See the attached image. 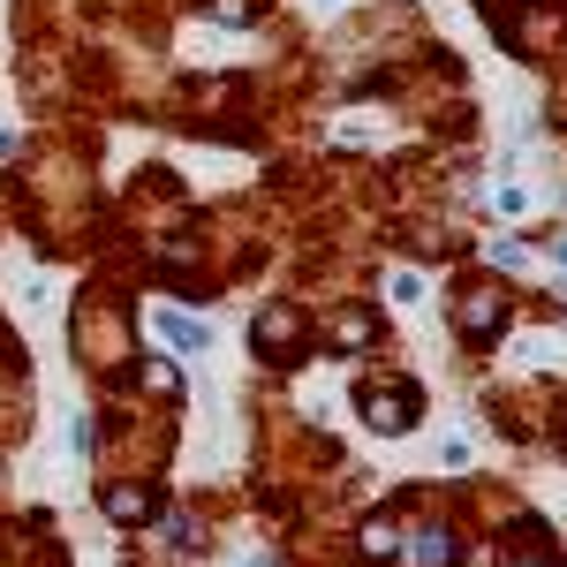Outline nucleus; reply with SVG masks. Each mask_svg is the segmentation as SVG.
I'll return each mask as SVG.
<instances>
[{
  "label": "nucleus",
  "mask_w": 567,
  "mask_h": 567,
  "mask_svg": "<svg viewBox=\"0 0 567 567\" xmlns=\"http://www.w3.org/2000/svg\"><path fill=\"white\" fill-rule=\"evenodd\" d=\"M363 545H371V553L386 560V553H393V523H371V529H363Z\"/></svg>",
  "instance_id": "39448f33"
},
{
  "label": "nucleus",
  "mask_w": 567,
  "mask_h": 567,
  "mask_svg": "<svg viewBox=\"0 0 567 567\" xmlns=\"http://www.w3.org/2000/svg\"><path fill=\"white\" fill-rule=\"evenodd\" d=\"M363 409L386 416V432H409V424H416V393H409V386H386V393L371 386V393H363Z\"/></svg>",
  "instance_id": "f03ea898"
},
{
  "label": "nucleus",
  "mask_w": 567,
  "mask_h": 567,
  "mask_svg": "<svg viewBox=\"0 0 567 567\" xmlns=\"http://www.w3.org/2000/svg\"><path fill=\"white\" fill-rule=\"evenodd\" d=\"M106 515H114V523H144V515H152V492H130V484H114V492H106Z\"/></svg>",
  "instance_id": "7ed1b4c3"
},
{
  "label": "nucleus",
  "mask_w": 567,
  "mask_h": 567,
  "mask_svg": "<svg viewBox=\"0 0 567 567\" xmlns=\"http://www.w3.org/2000/svg\"><path fill=\"white\" fill-rule=\"evenodd\" d=\"M424 567H454V545H446L439 529H432V537H424Z\"/></svg>",
  "instance_id": "20e7f679"
},
{
  "label": "nucleus",
  "mask_w": 567,
  "mask_h": 567,
  "mask_svg": "<svg viewBox=\"0 0 567 567\" xmlns=\"http://www.w3.org/2000/svg\"><path fill=\"white\" fill-rule=\"evenodd\" d=\"M243 567H272V560H243Z\"/></svg>",
  "instance_id": "423d86ee"
},
{
  "label": "nucleus",
  "mask_w": 567,
  "mask_h": 567,
  "mask_svg": "<svg viewBox=\"0 0 567 567\" xmlns=\"http://www.w3.org/2000/svg\"><path fill=\"white\" fill-rule=\"evenodd\" d=\"M159 333H167V349H182V355L213 349V326H205V318H182V310H159Z\"/></svg>",
  "instance_id": "f257e3e1"
}]
</instances>
